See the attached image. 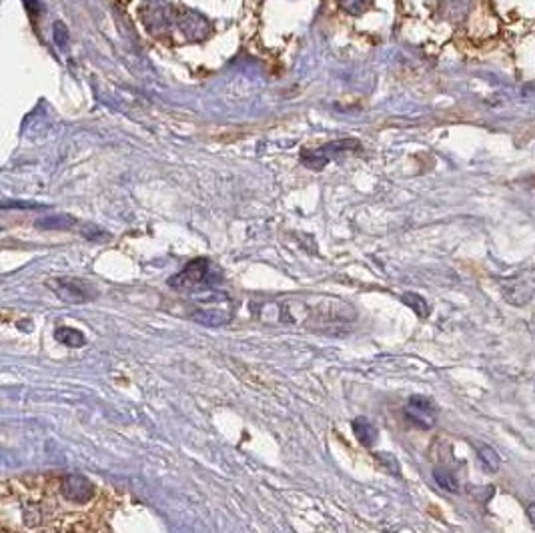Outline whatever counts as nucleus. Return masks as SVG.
Instances as JSON below:
<instances>
[{"instance_id": "4", "label": "nucleus", "mask_w": 535, "mask_h": 533, "mask_svg": "<svg viewBox=\"0 0 535 533\" xmlns=\"http://www.w3.org/2000/svg\"><path fill=\"white\" fill-rule=\"evenodd\" d=\"M48 285L57 293V297L66 303H87L94 297V291L89 283L78 281V279H55Z\"/></svg>"}, {"instance_id": "10", "label": "nucleus", "mask_w": 535, "mask_h": 533, "mask_svg": "<svg viewBox=\"0 0 535 533\" xmlns=\"http://www.w3.org/2000/svg\"><path fill=\"white\" fill-rule=\"evenodd\" d=\"M473 445H476L477 457H479V461L483 463V467H485L490 474H495V471L501 467V460H499V455L495 453V449H493L491 445L479 443V441H476Z\"/></svg>"}, {"instance_id": "15", "label": "nucleus", "mask_w": 535, "mask_h": 533, "mask_svg": "<svg viewBox=\"0 0 535 533\" xmlns=\"http://www.w3.org/2000/svg\"><path fill=\"white\" fill-rule=\"evenodd\" d=\"M71 225H73V219H69V217H48V219L38 221V227H43V229H69Z\"/></svg>"}, {"instance_id": "11", "label": "nucleus", "mask_w": 535, "mask_h": 533, "mask_svg": "<svg viewBox=\"0 0 535 533\" xmlns=\"http://www.w3.org/2000/svg\"><path fill=\"white\" fill-rule=\"evenodd\" d=\"M55 339L66 345V347H83L87 343V337L75 329V327H59L55 329Z\"/></svg>"}, {"instance_id": "8", "label": "nucleus", "mask_w": 535, "mask_h": 533, "mask_svg": "<svg viewBox=\"0 0 535 533\" xmlns=\"http://www.w3.org/2000/svg\"><path fill=\"white\" fill-rule=\"evenodd\" d=\"M351 427H353V433H355L357 441L361 445H365V447H371L377 441V437H379V431L377 427L373 425L369 419H365V417H355L353 419V423H351Z\"/></svg>"}, {"instance_id": "18", "label": "nucleus", "mask_w": 535, "mask_h": 533, "mask_svg": "<svg viewBox=\"0 0 535 533\" xmlns=\"http://www.w3.org/2000/svg\"><path fill=\"white\" fill-rule=\"evenodd\" d=\"M24 2V6H27V10H29L30 15H38V10H41V2L38 0H22Z\"/></svg>"}, {"instance_id": "7", "label": "nucleus", "mask_w": 535, "mask_h": 533, "mask_svg": "<svg viewBox=\"0 0 535 533\" xmlns=\"http://www.w3.org/2000/svg\"><path fill=\"white\" fill-rule=\"evenodd\" d=\"M405 415L411 423H415L423 429H429L435 423V407L431 401L425 397H411L405 407Z\"/></svg>"}, {"instance_id": "17", "label": "nucleus", "mask_w": 535, "mask_h": 533, "mask_svg": "<svg viewBox=\"0 0 535 533\" xmlns=\"http://www.w3.org/2000/svg\"><path fill=\"white\" fill-rule=\"evenodd\" d=\"M55 41L59 46H64L69 41V32H66V27L62 22H55Z\"/></svg>"}, {"instance_id": "2", "label": "nucleus", "mask_w": 535, "mask_h": 533, "mask_svg": "<svg viewBox=\"0 0 535 533\" xmlns=\"http://www.w3.org/2000/svg\"><path fill=\"white\" fill-rule=\"evenodd\" d=\"M178 13L166 0H147L141 6V20L150 32H164L171 24H175Z\"/></svg>"}, {"instance_id": "14", "label": "nucleus", "mask_w": 535, "mask_h": 533, "mask_svg": "<svg viewBox=\"0 0 535 533\" xmlns=\"http://www.w3.org/2000/svg\"><path fill=\"white\" fill-rule=\"evenodd\" d=\"M373 0H337L339 8L345 10L347 15H363L365 10H369Z\"/></svg>"}, {"instance_id": "3", "label": "nucleus", "mask_w": 535, "mask_h": 533, "mask_svg": "<svg viewBox=\"0 0 535 533\" xmlns=\"http://www.w3.org/2000/svg\"><path fill=\"white\" fill-rule=\"evenodd\" d=\"M357 147V141H339V143H329V145H323L319 148H307L301 152V159L303 163L307 164L309 169H315V171H321L329 161L341 157L345 152L353 150Z\"/></svg>"}, {"instance_id": "19", "label": "nucleus", "mask_w": 535, "mask_h": 533, "mask_svg": "<svg viewBox=\"0 0 535 533\" xmlns=\"http://www.w3.org/2000/svg\"><path fill=\"white\" fill-rule=\"evenodd\" d=\"M527 518H529V521H532V525H534L535 530V504L527 505Z\"/></svg>"}, {"instance_id": "6", "label": "nucleus", "mask_w": 535, "mask_h": 533, "mask_svg": "<svg viewBox=\"0 0 535 533\" xmlns=\"http://www.w3.org/2000/svg\"><path fill=\"white\" fill-rule=\"evenodd\" d=\"M62 495H64V499H69V502L85 504V502H90V499H92V495H94V485L90 483L85 475H66L64 481H62Z\"/></svg>"}, {"instance_id": "9", "label": "nucleus", "mask_w": 535, "mask_h": 533, "mask_svg": "<svg viewBox=\"0 0 535 533\" xmlns=\"http://www.w3.org/2000/svg\"><path fill=\"white\" fill-rule=\"evenodd\" d=\"M194 321H199L201 325L207 327H221L224 323H229L231 319V311H224L221 307H205V309H199V311L193 315Z\"/></svg>"}, {"instance_id": "5", "label": "nucleus", "mask_w": 535, "mask_h": 533, "mask_svg": "<svg viewBox=\"0 0 535 533\" xmlns=\"http://www.w3.org/2000/svg\"><path fill=\"white\" fill-rule=\"evenodd\" d=\"M177 24L178 29H180V32H183L191 43H203L208 34H211V24H208V20L203 15H199V13H191V10H189V13L178 15Z\"/></svg>"}, {"instance_id": "16", "label": "nucleus", "mask_w": 535, "mask_h": 533, "mask_svg": "<svg viewBox=\"0 0 535 533\" xmlns=\"http://www.w3.org/2000/svg\"><path fill=\"white\" fill-rule=\"evenodd\" d=\"M377 460L381 461L383 465H385V469H389L391 474L393 475H399V463H397V460L391 455V453H377Z\"/></svg>"}, {"instance_id": "12", "label": "nucleus", "mask_w": 535, "mask_h": 533, "mask_svg": "<svg viewBox=\"0 0 535 533\" xmlns=\"http://www.w3.org/2000/svg\"><path fill=\"white\" fill-rule=\"evenodd\" d=\"M433 479L437 481V485L441 489H445V491H451V493H455L457 489H459V483H457V477L451 474V471H447V469H433Z\"/></svg>"}, {"instance_id": "1", "label": "nucleus", "mask_w": 535, "mask_h": 533, "mask_svg": "<svg viewBox=\"0 0 535 533\" xmlns=\"http://www.w3.org/2000/svg\"><path fill=\"white\" fill-rule=\"evenodd\" d=\"M221 281L219 273L213 269L208 259H194L180 273L169 279V285L178 291H197L201 287H213Z\"/></svg>"}, {"instance_id": "13", "label": "nucleus", "mask_w": 535, "mask_h": 533, "mask_svg": "<svg viewBox=\"0 0 535 533\" xmlns=\"http://www.w3.org/2000/svg\"><path fill=\"white\" fill-rule=\"evenodd\" d=\"M401 299L403 303H405L407 307H411L419 317H427V315H429V305H427V301H425L423 297H419L417 293H405Z\"/></svg>"}]
</instances>
